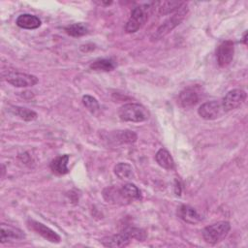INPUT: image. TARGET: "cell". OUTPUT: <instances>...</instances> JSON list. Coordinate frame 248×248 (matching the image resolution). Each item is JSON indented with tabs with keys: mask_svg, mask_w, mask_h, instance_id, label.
Returning <instances> with one entry per match:
<instances>
[{
	"mask_svg": "<svg viewBox=\"0 0 248 248\" xmlns=\"http://www.w3.org/2000/svg\"><path fill=\"white\" fill-rule=\"evenodd\" d=\"M187 13H188V7H187V4L184 3L175 13H173V15L170 18H168L162 25H160L157 28V30L153 33V35L150 38L151 41L160 40L163 37H165L167 34H169L172 29H174L177 25H179L182 22Z\"/></svg>",
	"mask_w": 248,
	"mask_h": 248,
	"instance_id": "obj_1",
	"label": "cell"
},
{
	"mask_svg": "<svg viewBox=\"0 0 248 248\" xmlns=\"http://www.w3.org/2000/svg\"><path fill=\"white\" fill-rule=\"evenodd\" d=\"M118 116L123 121L143 122L148 119L149 112L140 104L128 103L119 108Z\"/></svg>",
	"mask_w": 248,
	"mask_h": 248,
	"instance_id": "obj_2",
	"label": "cell"
},
{
	"mask_svg": "<svg viewBox=\"0 0 248 248\" xmlns=\"http://www.w3.org/2000/svg\"><path fill=\"white\" fill-rule=\"evenodd\" d=\"M230 230L231 225L229 222L220 221L205 227L202 232V235L206 243L213 245L222 241L228 235Z\"/></svg>",
	"mask_w": 248,
	"mask_h": 248,
	"instance_id": "obj_3",
	"label": "cell"
},
{
	"mask_svg": "<svg viewBox=\"0 0 248 248\" xmlns=\"http://www.w3.org/2000/svg\"><path fill=\"white\" fill-rule=\"evenodd\" d=\"M152 7H150V5H141L139 7H135L132 10L130 18L125 25V31L127 33L137 32L146 22L149 15V10Z\"/></svg>",
	"mask_w": 248,
	"mask_h": 248,
	"instance_id": "obj_4",
	"label": "cell"
},
{
	"mask_svg": "<svg viewBox=\"0 0 248 248\" xmlns=\"http://www.w3.org/2000/svg\"><path fill=\"white\" fill-rule=\"evenodd\" d=\"M247 94L242 89H232L229 91L221 101L224 112H228L238 108L246 100Z\"/></svg>",
	"mask_w": 248,
	"mask_h": 248,
	"instance_id": "obj_5",
	"label": "cell"
},
{
	"mask_svg": "<svg viewBox=\"0 0 248 248\" xmlns=\"http://www.w3.org/2000/svg\"><path fill=\"white\" fill-rule=\"evenodd\" d=\"M5 79L16 87H29L38 83L39 79L36 76L21 73L17 71H8V73L4 76Z\"/></svg>",
	"mask_w": 248,
	"mask_h": 248,
	"instance_id": "obj_6",
	"label": "cell"
},
{
	"mask_svg": "<svg viewBox=\"0 0 248 248\" xmlns=\"http://www.w3.org/2000/svg\"><path fill=\"white\" fill-rule=\"evenodd\" d=\"M234 54V44L227 40L222 42L216 48L217 63L220 67H227L232 60Z\"/></svg>",
	"mask_w": 248,
	"mask_h": 248,
	"instance_id": "obj_7",
	"label": "cell"
},
{
	"mask_svg": "<svg viewBox=\"0 0 248 248\" xmlns=\"http://www.w3.org/2000/svg\"><path fill=\"white\" fill-rule=\"evenodd\" d=\"M223 108L221 103L217 101H208L200 106L198 108L199 115L205 120H213L222 114Z\"/></svg>",
	"mask_w": 248,
	"mask_h": 248,
	"instance_id": "obj_8",
	"label": "cell"
},
{
	"mask_svg": "<svg viewBox=\"0 0 248 248\" xmlns=\"http://www.w3.org/2000/svg\"><path fill=\"white\" fill-rule=\"evenodd\" d=\"M28 226L31 230L36 232L38 234L42 235L44 238L48 240L52 243H59L61 240V237L59 234H57L53 230L46 227V225L34 221V220H28Z\"/></svg>",
	"mask_w": 248,
	"mask_h": 248,
	"instance_id": "obj_9",
	"label": "cell"
},
{
	"mask_svg": "<svg viewBox=\"0 0 248 248\" xmlns=\"http://www.w3.org/2000/svg\"><path fill=\"white\" fill-rule=\"evenodd\" d=\"M132 239V236L128 230H125L119 233L104 237L101 242L106 247H125Z\"/></svg>",
	"mask_w": 248,
	"mask_h": 248,
	"instance_id": "obj_10",
	"label": "cell"
},
{
	"mask_svg": "<svg viewBox=\"0 0 248 248\" xmlns=\"http://www.w3.org/2000/svg\"><path fill=\"white\" fill-rule=\"evenodd\" d=\"M177 216L188 224H197L202 221V217L201 214L192 206L181 204L177 208Z\"/></svg>",
	"mask_w": 248,
	"mask_h": 248,
	"instance_id": "obj_11",
	"label": "cell"
},
{
	"mask_svg": "<svg viewBox=\"0 0 248 248\" xmlns=\"http://www.w3.org/2000/svg\"><path fill=\"white\" fill-rule=\"evenodd\" d=\"M25 237V233L13 226L1 224L0 226V241L1 243H5L10 239H23Z\"/></svg>",
	"mask_w": 248,
	"mask_h": 248,
	"instance_id": "obj_12",
	"label": "cell"
},
{
	"mask_svg": "<svg viewBox=\"0 0 248 248\" xmlns=\"http://www.w3.org/2000/svg\"><path fill=\"white\" fill-rule=\"evenodd\" d=\"M200 100L199 93L192 87H188L180 92L178 96V103L183 108H190L195 106Z\"/></svg>",
	"mask_w": 248,
	"mask_h": 248,
	"instance_id": "obj_13",
	"label": "cell"
},
{
	"mask_svg": "<svg viewBox=\"0 0 248 248\" xmlns=\"http://www.w3.org/2000/svg\"><path fill=\"white\" fill-rule=\"evenodd\" d=\"M16 23L23 29H36L41 26V20L38 16L30 14H22L17 16Z\"/></svg>",
	"mask_w": 248,
	"mask_h": 248,
	"instance_id": "obj_14",
	"label": "cell"
},
{
	"mask_svg": "<svg viewBox=\"0 0 248 248\" xmlns=\"http://www.w3.org/2000/svg\"><path fill=\"white\" fill-rule=\"evenodd\" d=\"M68 162H69V155L67 154L59 155L50 162V169L54 173L58 175L66 174L69 171Z\"/></svg>",
	"mask_w": 248,
	"mask_h": 248,
	"instance_id": "obj_15",
	"label": "cell"
},
{
	"mask_svg": "<svg viewBox=\"0 0 248 248\" xmlns=\"http://www.w3.org/2000/svg\"><path fill=\"white\" fill-rule=\"evenodd\" d=\"M155 160L158 163V165L163 169L172 170L174 168V161L170 153L165 148H161L157 151L155 155Z\"/></svg>",
	"mask_w": 248,
	"mask_h": 248,
	"instance_id": "obj_16",
	"label": "cell"
},
{
	"mask_svg": "<svg viewBox=\"0 0 248 248\" xmlns=\"http://www.w3.org/2000/svg\"><path fill=\"white\" fill-rule=\"evenodd\" d=\"M122 197L126 201H134L140 200L141 198L140 189L133 183H126L124 184L121 189H119Z\"/></svg>",
	"mask_w": 248,
	"mask_h": 248,
	"instance_id": "obj_17",
	"label": "cell"
},
{
	"mask_svg": "<svg viewBox=\"0 0 248 248\" xmlns=\"http://www.w3.org/2000/svg\"><path fill=\"white\" fill-rule=\"evenodd\" d=\"M185 2L181 1H164L155 3L158 8V12L160 15H169L175 13Z\"/></svg>",
	"mask_w": 248,
	"mask_h": 248,
	"instance_id": "obj_18",
	"label": "cell"
},
{
	"mask_svg": "<svg viewBox=\"0 0 248 248\" xmlns=\"http://www.w3.org/2000/svg\"><path fill=\"white\" fill-rule=\"evenodd\" d=\"M137 139V134L130 130L116 131V133L112 134V140L117 143H133Z\"/></svg>",
	"mask_w": 248,
	"mask_h": 248,
	"instance_id": "obj_19",
	"label": "cell"
},
{
	"mask_svg": "<svg viewBox=\"0 0 248 248\" xmlns=\"http://www.w3.org/2000/svg\"><path fill=\"white\" fill-rule=\"evenodd\" d=\"M114 173L120 179H132L134 177V170L130 164L128 163H118L114 166Z\"/></svg>",
	"mask_w": 248,
	"mask_h": 248,
	"instance_id": "obj_20",
	"label": "cell"
},
{
	"mask_svg": "<svg viewBox=\"0 0 248 248\" xmlns=\"http://www.w3.org/2000/svg\"><path fill=\"white\" fill-rule=\"evenodd\" d=\"M9 110L15 114L19 116L21 119L25 120V121H33L37 118V113L29 108H22V107H18V106H11Z\"/></svg>",
	"mask_w": 248,
	"mask_h": 248,
	"instance_id": "obj_21",
	"label": "cell"
},
{
	"mask_svg": "<svg viewBox=\"0 0 248 248\" xmlns=\"http://www.w3.org/2000/svg\"><path fill=\"white\" fill-rule=\"evenodd\" d=\"M115 62L110 58H102L97 59L90 64V69L94 71H103V72H109L115 68Z\"/></svg>",
	"mask_w": 248,
	"mask_h": 248,
	"instance_id": "obj_22",
	"label": "cell"
},
{
	"mask_svg": "<svg viewBox=\"0 0 248 248\" xmlns=\"http://www.w3.org/2000/svg\"><path fill=\"white\" fill-rule=\"evenodd\" d=\"M65 31L68 35L72 37H80L87 33V27L79 22V23H73L65 27Z\"/></svg>",
	"mask_w": 248,
	"mask_h": 248,
	"instance_id": "obj_23",
	"label": "cell"
},
{
	"mask_svg": "<svg viewBox=\"0 0 248 248\" xmlns=\"http://www.w3.org/2000/svg\"><path fill=\"white\" fill-rule=\"evenodd\" d=\"M82 104L92 113H95L97 110H99L100 108L97 99L90 95H84L82 97Z\"/></svg>",
	"mask_w": 248,
	"mask_h": 248,
	"instance_id": "obj_24",
	"label": "cell"
},
{
	"mask_svg": "<svg viewBox=\"0 0 248 248\" xmlns=\"http://www.w3.org/2000/svg\"><path fill=\"white\" fill-rule=\"evenodd\" d=\"M243 43H244V45L247 44V32H244V34H243Z\"/></svg>",
	"mask_w": 248,
	"mask_h": 248,
	"instance_id": "obj_25",
	"label": "cell"
}]
</instances>
